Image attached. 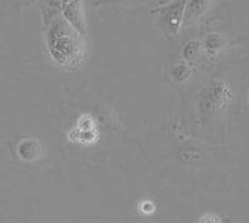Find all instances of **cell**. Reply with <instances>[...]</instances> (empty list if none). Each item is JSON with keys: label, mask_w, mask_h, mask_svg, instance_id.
<instances>
[{"label": "cell", "mask_w": 249, "mask_h": 223, "mask_svg": "<svg viewBox=\"0 0 249 223\" xmlns=\"http://www.w3.org/2000/svg\"><path fill=\"white\" fill-rule=\"evenodd\" d=\"M232 100V93L224 82H213L208 86L206 96L202 100V108L208 113H218L227 108Z\"/></svg>", "instance_id": "1"}, {"label": "cell", "mask_w": 249, "mask_h": 223, "mask_svg": "<svg viewBox=\"0 0 249 223\" xmlns=\"http://www.w3.org/2000/svg\"><path fill=\"white\" fill-rule=\"evenodd\" d=\"M211 0H190L188 6L186 8V12H184L183 23H192V21L198 19L201 15H203L207 12Z\"/></svg>", "instance_id": "2"}, {"label": "cell", "mask_w": 249, "mask_h": 223, "mask_svg": "<svg viewBox=\"0 0 249 223\" xmlns=\"http://www.w3.org/2000/svg\"><path fill=\"white\" fill-rule=\"evenodd\" d=\"M222 48V37L219 35H210L207 39V49L210 51H217Z\"/></svg>", "instance_id": "3"}, {"label": "cell", "mask_w": 249, "mask_h": 223, "mask_svg": "<svg viewBox=\"0 0 249 223\" xmlns=\"http://www.w3.org/2000/svg\"><path fill=\"white\" fill-rule=\"evenodd\" d=\"M248 99H249V95H248Z\"/></svg>", "instance_id": "4"}]
</instances>
